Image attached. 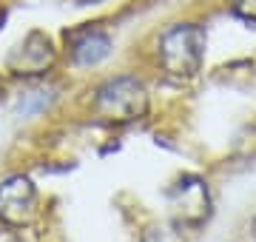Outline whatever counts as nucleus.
Instances as JSON below:
<instances>
[{
    "mask_svg": "<svg viewBox=\"0 0 256 242\" xmlns=\"http://www.w3.org/2000/svg\"><path fill=\"white\" fill-rule=\"evenodd\" d=\"M160 60L174 77H194L205 60V32L196 23H180L160 40Z\"/></svg>",
    "mask_w": 256,
    "mask_h": 242,
    "instance_id": "obj_1",
    "label": "nucleus"
},
{
    "mask_svg": "<svg viewBox=\"0 0 256 242\" xmlns=\"http://www.w3.org/2000/svg\"><path fill=\"white\" fill-rule=\"evenodd\" d=\"M94 112L106 122H134L148 112V92L134 77H117L102 86L94 97Z\"/></svg>",
    "mask_w": 256,
    "mask_h": 242,
    "instance_id": "obj_2",
    "label": "nucleus"
},
{
    "mask_svg": "<svg viewBox=\"0 0 256 242\" xmlns=\"http://www.w3.org/2000/svg\"><path fill=\"white\" fill-rule=\"evenodd\" d=\"M168 208L180 228H200L210 216V194L205 180L182 177L168 191Z\"/></svg>",
    "mask_w": 256,
    "mask_h": 242,
    "instance_id": "obj_3",
    "label": "nucleus"
},
{
    "mask_svg": "<svg viewBox=\"0 0 256 242\" xmlns=\"http://www.w3.org/2000/svg\"><path fill=\"white\" fill-rule=\"evenodd\" d=\"M37 211V191L32 180L18 174L0 186V220L6 225H28Z\"/></svg>",
    "mask_w": 256,
    "mask_h": 242,
    "instance_id": "obj_4",
    "label": "nucleus"
},
{
    "mask_svg": "<svg viewBox=\"0 0 256 242\" xmlns=\"http://www.w3.org/2000/svg\"><path fill=\"white\" fill-rule=\"evenodd\" d=\"M54 66V46L43 32H32L23 38L14 52L9 54V68L20 77H34L43 74Z\"/></svg>",
    "mask_w": 256,
    "mask_h": 242,
    "instance_id": "obj_5",
    "label": "nucleus"
},
{
    "mask_svg": "<svg viewBox=\"0 0 256 242\" xmlns=\"http://www.w3.org/2000/svg\"><path fill=\"white\" fill-rule=\"evenodd\" d=\"M68 52L74 66H97L111 54V40L100 28H82L68 34Z\"/></svg>",
    "mask_w": 256,
    "mask_h": 242,
    "instance_id": "obj_6",
    "label": "nucleus"
},
{
    "mask_svg": "<svg viewBox=\"0 0 256 242\" xmlns=\"http://www.w3.org/2000/svg\"><path fill=\"white\" fill-rule=\"evenodd\" d=\"M142 242H185V236L176 222H160L148 225L146 234H142Z\"/></svg>",
    "mask_w": 256,
    "mask_h": 242,
    "instance_id": "obj_7",
    "label": "nucleus"
},
{
    "mask_svg": "<svg viewBox=\"0 0 256 242\" xmlns=\"http://www.w3.org/2000/svg\"><path fill=\"white\" fill-rule=\"evenodd\" d=\"M46 102H48V97H43V92L28 94V97H26V102H20V114H23V117H28V114L40 112V108H43Z\"/></svg>",
    "mask_w": 256,
    "mask_h": 242,
    "instance_id": "obj_8",
    "label": "nucleus"
},
{
    "mask_svg": "<svg viewBox=\"0 0 256 242\" xmlns=\"http://www.w3.org/2000/svg\"><path fill=\"white\" fill-rule=\"evenodd\" d=\"M234 12L248 23H256V0H234Z\"/></svg>",
    "mask_w": 256,
    "mask_h": 242,
    "instance_id": "obj_9",
    "label": "nucleus"
},
{
    "mask_svg": "<svg viewBox=\"0 0 256 242\" xmlns=\"http://www.w3.org/2000/svg\"><path fill=\"white\" fill-rule=\"evenodd\" d=\"M250 234H254V240H256V216H254V222H250Z\"/></svg>",
    "mask_w": 256,
    "mask_h": 242,
    "instance_id": "obj_10",
    "label": "nucleus"
},
{
    "mask_svg": "<svg viewBox=\"0 0 256 242\" xmlns=\"http://www.w3.org/2000/svg\"><path fill=\"white\" fill-rule=\"evenodd\" d=\"M0 97H3V80H0Z\"/></svg>",
    "mask_w": 256,
    "mask_h": 242,
    "instance_id": "obj_11",
    "label": "nucleus"
},
{
    "mask_svg": "<svg viewBox=\"0 0 256 242\" xmlns=\"http://www.w3.org/2000/svg\"><path fill=\"white\" fill-rule=\"evenodd\" d=\"M82 3H92V0H82Z\"/></svg>",
    "mask_w": 256,
    "mask_h": 242,
    "instance_id": "obj_12",
    "label": "nucleus"
}]
</instances>
